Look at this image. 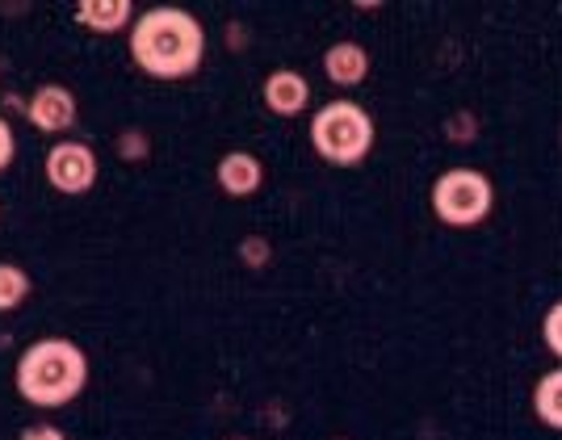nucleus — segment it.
<instances>
[{
  "label": "nucleus",
  "instance_id": "6",
  "mask_svg": "<svg viewBox=\"0 0 562 440\" xmlns=\"http://www.w3.org/2000/svg\"><path fill=\"white\" fill-rule=\"evenodd\" d=\"M76 117H80V101H76V93H71L68 84H59V80H47V84H38L34 93L25 97V122H30L38 135H50V139L71 135Z\"/></svg>",
  "mask_w": 562,
  "mask_h": 440
},
{
  "label": "nucleus",
  "instance_id": "1",
  "mask_svg": "<svg viewBox=\"0 0 562 440\" xmlns=\"http://www.w3.org/2000/svg\"><path fill=\"white\" fill-rule=\"evenodd\" d=\"M126 50H131V64L151 76V80H165V84H177V80H189L202 71V59H206V30L202 22L189 13V9H177V4H156L135 18L131 25V38H126Z\"/></svg>",
  "mask_w": 562,
  "mask_h": 440
},
{
  "label": "nucleus",
  "instance_id": "4",
  "mask_svg": "<svg viewBox=\"0 0 562 440\" xmlns=\"http://www.w3.org/2000/svg\"><path fill=\"white\" fill-rule=\"evenodd\" d=\"M492 206L495 189L479 168H449L432 181V214L446 227H479Z\"/></svg>",
  "mask_w": 562,
  "mask_h": 440
},
{
  "label": "nucleus",
  "instance_id": "13",
  "mask_svg": "<svg viewBox=\"0 0 562 440\" xmlns=\"http://www.w3.org/2000/svg\"><path fill=\"white\" fill-rule=\"evenodd\" d=\"M117 156L126 163H143L147 156H151V139H147V131H139V126H126L122 135H117Z\"/></svg>",
  "mask_w": 562,
  "mask_h": 440
},
{
  "label": "nucleus",
  "instance_id": "12",
  "mask_svg": "<svg viewBox=\"0 0 562 440\" xmlns=\"http://www.w3.org/2000/svg\"><path fill=\"white\" fill-rule=\"evenodd\" d=\"M533 411L546 428H559L562 432V370L546 373L538 386H533Z\"/></svg>",
  "mask_w": 562,
  "mask_h": 440
},
{
  "label": "nucleus",
  "instance_id": "16",
  "mask_svg": "<svg viewBox=\"0 0 562 440\" xmlns=\"http://www.w3.org/2000/svg\"><path fill=\"white\" fill-rule=\"evenodd\" d=\"M541 336H546V348L562 357V302L550 306V315H546V324H541Z\"/></svg>",
  "mask_w": 562,
  "mask_h": 440
},
{
  "label": "nucleus",
  "instance_id": "8",
  "mask_svg": "<svg viewBox=\"0 0 562 440\" xmlns=\"http://www.w3.org/2000/svg\"><path fill=\"white\" fill-rule=\"evenodd\" d=\"M71 18L89 34H122V30L131 34L139 13H135V0H76Z\"/></svg>",
  "mask_w": 562,
  "mask_h": 440
},
{
  "label": "nucleus",
  "instance_id": "14",
  "mask_svg": "<svg viewBox=\"0 0 562 440\" xmlns=\"http://www.w3.org/2000/svg\"><path fill=\"white\" fill-rule=\"evenodd\" d=\"M239 260L248 264V273H260L273 260V244L265 235H248V239H239Z\"/></svg>",
  "mask_w": 562,
  "mask_h": 440
},
{
  "label": "nucleus",
  "instance_id": "3",
  "mask_svg": "<svg viewBox=\"0 0 562 440\" xmlns=\"http://www.w3.org/2000/svg\"><path fill=\"white\" fill-rule=\"evenodd\" d=\"M311 147L319 160L352 168L374 151V117L357 101H328L311 117Z\"/></svg>",
  "mask_w": 562,
  "mask_h": 440
},
{
  "label": "nucleus",
  "instance_id": "11",
  "mask_svg": "<svg viewBox=\"0 0 562 440\" xmlns=\"http://www.w3.org/2000/svg\"><path fill=\"white\" fill-rule=\"evenodd\" d=\"M34 294V278L18 260H0V315H18Z\"/></svg>",
  "mask_w": 562,
  "mask_h": 440
},
{
  "label": "nucleus",
  "instance_id": "18",
  "mask_svg": "<svg viewBox=\"0 0 562 440\" xmlns=\"http://www.w3.org/2000/svg\"><path fill=\"white\" fill-rule=\"evenodd\" d=\"M232 440H248V437H232Z\"/></svg>",
  "mask_w": 562,
  "mask_h": 440
},
{
  "label": "nucleus",
  "instance_id": "2",
  "mask_svg": "<svg viewBox=\"0 0 562 440\" xmlns=\"http://www.w3.org/2000/svg\"><path fill=\"white\" fill-rule=\"evenodd\" d=\"M89 382H93V361L68 336H43V340L25 345L13 365V391L38 411L71 407L89 391Z\"/></svg>",
  "mask_w": 562,
  "mask_h": 440
},
{
  "label": "nucleus",
  "instance_id": "19",
  "mask_svg": "<svg viewBox=\"0 0 562 440\" xmlns=\"http://www.w3.org/2000/svg\"><path fill=\"white\" fill-rule=\"evenodd\" d=\"M331 440H345V437H331Z\"/></svg>",
  "mask_w": 562,
  "mask_h": 440
},
{
  "label": "nucleus",
  "instance_id": "17",
  "mask_svg": "<svg viewBox=\"0 0 562 440\" xmlns=\"http://www.w3.org/2000/svg\"><path fill=\"white\" fill-rule=\"evenodd\" d=\"M18 440H68V432L59 424H50V419H34L18 432Z\"/></svg>",
  "mask_w": 562,
  "mask_h": 440
},
{
  "label": "nucleus",
  "instance_id": "15",
  "mask_svg": "<svg viewBox=\"0 0 562 440\" xmlns=\"http://www.w3.org/2000/svg\"><path fill=\"white\" fill-rule=\"evenodd\" d=\"M13 160H18V135H13V122L0 114V177L13 168Z\"/></svg>",
  "mask_w": 562,
  "mask_h": 440
},
{
  "label": "nucleus",
  "instance_id": "7",
  "mask_svg": "<svg viewBox=\"0 0 562 440\" xmlns=\"http://www.w3.org/2000/svg\"><path fill=\"white\" fill-rule=\"evenodd\" d=\"M260 101H265L269 114L299 117V114H306V105H311V80L294 68L269 71L265 84H260Z\"/></svg>",
  "mask_w": 562,
  "mask_h": 440
},
{
  "label": "nucleus",
  "instance_id": "5",
  "mask_svg": "<svg viewBox=\"0 0 562 440\" xmlns=\"http://www.w3.org/2000/svg\"><path fill=\"white\" fill-rule=\"evenodd\" d=\"M43 177L55 193L64 198H85L93 193L97 177H101V160L89 143L80 139H55L47 147V160H43Z\"/></svg>",
  "mask_w": 562,
  "mask_h": 440
},
{
  "label": "nucleus",
  "instance_id": "10",
  "mask_svg": "<svg viewBox=\"0 0 562 440\" xmlns=\"http://www.w3.org/2000/svg\"><path fill=\"white\" fill-rule=\"evenodd\" d=\"M324 76H328L336 89H357V84H366V76H370V55L361 43H331L324 50Z\"/></svg>",
  "mask_w": 562,
  "mask_h": 440
},
{
  "label": "nucleus",
  "instance_id": "9",
  "mask_svg": "<svg viewBox=\"0 0 562 440\" xmlns=\"http://www.w3.org/2000/svg\"><path fill=\"white\" fill-rule=\"evenodd\" d=\"M214 181L227 198H252L265 185V163L252 151H227L214 163Z\"/></svg>",
  "mask_w": 562,
  "mask_h": 440
}]
</instances>
